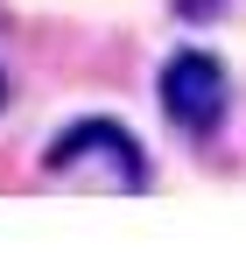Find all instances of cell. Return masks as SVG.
I'll list each match as a JSON object with an SVG mask.
<instances>
[{
    "label": "cell",
    "instance_id": "1",
    "mask_svg": "<svg viewBox=\"0 0 246 260\" xmlns=\"http://www.w3.org/2000/svg\"><path fill=\"white\" fill-rule=\"evenodd\" d=\"M155 99H162L169 127L183 134H211L225 120V99H232V78L211 49H176L162 71H155Z\"/></svg>",
    "mask_w": 246,
    "mask_h": 260
},
{
    "label": "cell",
    "instance_id": "2",
    "mask_svg": "<svg viewBox=\"0 0 246 260\" xmlns=\"http://www.w3.org/2000/svg\"><path fill=\"white\" fill-rule=\"evenodd\" d=\"M78 155H99V162H106V176H120L127 190H141V183H148V155H141V141H134L120 120H99V113H91V120L64 127L56 141H49V148H42L49 176H64L71 162H78Z\"/></svg>",
    "mask_w": 246,
    "mask_h": 260
},
{
    "label": "cell",
    "instance_id": "3",
    "mask_svg": "<svg viewBox=\"0 0 246 260\" xmlns=\"http://www.w3.org/2000/svg\"><path fill=\"white\" fill-rule=\"evenodd\" d=\"M176 7H183V14H218L225 0H176Z\"/></svg>",
    "mask_w": 246,
    "mask_h": 260
}]
</instances>
